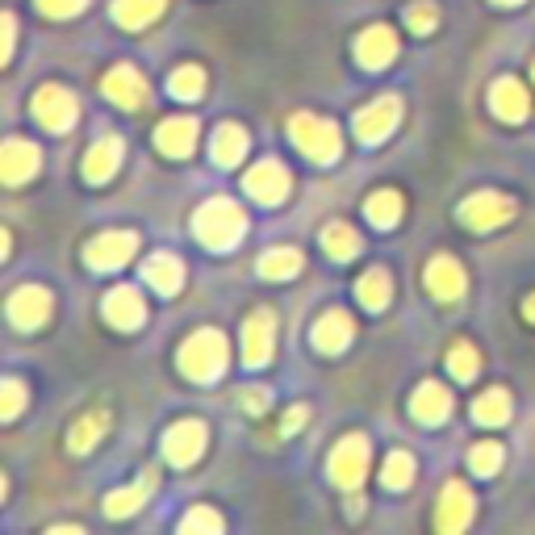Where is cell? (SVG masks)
Segmentation results:
<instances>
[{
	"label": "cell",
	"instance_id": "obj_10",
	"mask_svg": "<svg viewBox=\"0 0 535 535\" xmlns=\"http://www.w3.org/2000/svg\"><path fill=\"white\" fill-rule=\"evenodd\" d=\"M201 452H205V423H197V418H180V423L168 427V435H164V460L168 464L184 469V464H193Z\"/></svg>",
	"mask_w": 535,
	"mask_h": 535
},
{
	"label": "cell",
	"instance_id": "obj_23",
	"mask_svg": "<svg viewBox=\"0 0 535 535\" xmlns=\"http://www.w3.org/2000/svg\"><path fill=\"white\" fill-rule=\"evenodd\" d=\"M155 147L164 151L168 159L193 155V147H197V122L193 118H168L164 126L155 130Z\"/></svg>",
	"mask_w": 535,
	"mask_h": 535
},
{
	"label": "cell",
	"instance_id": "obj_35",
	"mask_svg": "<svg viewBox=\"0 0 535 535\" xmlns=\"http://www.w3.org/2000/svg\"><path fill=\"white\" fill-rule=\"evenodd\" d=\"M410 481H414V456L410 452H389L385 469H381V485L385 490H406Z\"/></svg>",
	"mask_w": 535,
	"mask_h": 535
},
{
	"label": "cell",
	"instance_id": "obj_31",
	"mask_svg": "<svg viewBox=\"0 0 535 535\" xmlns=\"http://www.w3.org/2000/svg\"><path fill=\"white\" fill-rule=\"evenodd\" d=\"M322 251L331 255V260H356L360 255V235L347 222H331L322 230Z\"/></svg>",
	"mask_w": 535,
	"mask_h": 535
},
{
	"label": "cell",
	"instance_id": "obj_20",
	"mask_svg": "<svg viewBox=\"0 0 535 535\" xmlns=\"http://www.w3.org/2000/svg\"><path fill=\"white\" fill-rule=\"evenodd\" d=\"M410 414L423 427H439L452 414V393L439 385V381H423V385L414 389V398H410Z\"/></svg>",
	"mask_w": 535,
	"mask_h": 535
},
{
	"label": "cell",
	"instance_id": "obj_19",
	"mask_svg": "<svg viewBox=\"0 0 535 535\" xmlns=\"http://www.w3.org/2000/svg\"><path fill=\"white\" fill-rule=\"evenodd\" d=\"M352 335H356V322L347 310H327L314 322V347L322 356H339L343 347L352 343Z\"/></svg>",
	"mask_w": 535,
	"mask_h": 535
},
{
	"label": "cell",
	"instance_id": "obj_15",
	"mask_svg": "<svg viewBox=\"0 0 535 535\" xmlns=\"http://www.w3.org/2000/svg\"><path fill=\"white\" fill-rule=\"evenodd\" d=\"M105 318H109V327H118V331H138L147 322V301L138 289L130 285H118V289H109L105 297Z\"/></svg>",
	"mask_w": 535,
	"mask_h": 535
},
{
	"label": "cell",
	"instance_id": "obj_3",
	"mask_svg": "<svg viewBox=\"0 0 535 535\" xmlns=\"http://www.w3.org/2000/svg\"><path fill=\"white\" fill-rule=\"evenodd\" d=\"M289 138L293 147L314 159V164H335V159L343 155V138L335 130V122L327 118H314V113H293L289 118Z\"/></svg>",
	"mask_w": 535,
	"mask_h": 535
},
{
	"label": "cell",
	"instance_id": "obj_29",
	"mask_svg": "<svg viewBox=\"0 0 535 535\" xmlns=\"http://www.w3.org/2000/svg\"><path fill=\"white\" fill-rule=\"evenodd\" d=\"M402 193H393V189H381V193H372L368 201H364V214H368V222L372 226H398L402 222Z\"/></svg>",
	"mask_w": 535,
	"mask_h": 535
},
{
	"label": "cell",
	"instance_id": "obj_39",
	"mask_svg": "<svg viewBox=\"0 0 535 535\" xmlns=\"http://www.w3.org/2000/svg\"><path fill=\"white\" fill-rule=\"evenodd\" d=\"M406 26H410L414 34H431V30L439 26V9L431 5V0H414V5L406 9Z\"/></svg>",
	"mask_w": 535,
	"mask_h": 535
},
{
	"label": "cell",
	"instance_id": "obj_9",
	"mask_svg": "<svg viewBox=\"0 0 535 535\" xmlns=\"http://www.w3.org/2000/svg\"><path fill=\"white\" fill-rule=\"evenodd\" d=\"M510 218H515V201H510L506 193H473L460 205V222L473 226V230H494Z\"/></svg>",
	"mask_w": 535,
	"mask_h": 535
},
{
	"label": "cell",
	"instance_id": "obj_45",
	"mask_svg": "<svg viewBox=\"0 0 535 535\" xmlns=\"http://www.w3.org/2000/svg\"><path fill=\"white\" fill-rule=\"evenodd\" d=\"M523 318H527V322H535V293L523 301Z\"/></svg>",
	"mask_w": 535,
	"mask_h": 535
},
{
	"label": "cell",
	"instance_id": "obj_37",
	"mask_svg": "<svg viewBox=\"0 0 535 535\" xmlns=\"http://www.w3.org/2000/svg\"><path fill=\"white\" fill-rule=\"evenodd\" d=\"M180 531L184 535H218L222 531V515L218 510H209V506H193L189 515L180 519Z\"/></svg>",
	"mask_w": 535,
	"mask_h": 535
},
{
	"label": "cell",
	"instance_id": "obj_8",
	"mask_svg": "<svg viewBox=\"0 0 535 535\" xmlns=\"http://www.w3.org/2000/svg\"><path fill=\"white\" fill-rule=\"evenodd\" d=\"M398 122H402V97H381V101H372L356 113V138L368 147H377L393 134Z\"/></svg>",
	"mask_w": 535,
	"mask_h": 535
},
{
	"label": "cell",
	"instance_id": "obj_14",
	"mask_svg": "<svg viewBox=\"0 0 535 535\" xmlns=\"http://www.w3.org/2000/svg\"><path fill=\"white\" fill-rule=\"evenodd\" d=\"M243 189L260 201V205H281L289 197V172L276 164V159H264V164H255L243 180Z\"/></svg>",
	"mask_w": 535,
	"mask_h": 535
},
{
	"label": "cell",
	"instance_id": "obj_34",
	"mask_svg": "<svg viewBox=\"0 0 535 535\" xmlns=\"http://www.w3.org/2000/svg\"><path fill=\"white\" fill-rule=\"evenodd\" d=\"M389 272L385 268H372V272H364L360 281H356V297L364 301L368 310H385L389 306Z\"/></svg>",
	"mask_w": 535,
	"mask_h": 535
},
{
	"label": "cell",
	"instance_id": "obj_16",
	"mask_svg": "<svg viewBox=\"0 0 535 535\" xmlns=\"http://www.w3.org/2000/svg\"><path fill=\"white\" fill-rule=\"evenodd\" d=\"M427 289H431L435 301L452 306V301H460L464 289H469V276H464V268L452 260V255H435V260L427 264Z\"/></svg>",
	"mask_w": 535,
	"mask_h": 535
},
{
	"label": "cell",
	"instance_id": "obj_44",
	"mask_svg": "<svg viewBox=\"0 0 535 535\" xmlns=\"http://www.w3.org/2000/svg\"><path fill=\"white\" fill-rule=\"evenodd\" d=\"M306 418H310V410H306V406H293V410L285 414V423H281V435H293L301 423H306Z\"/></svg>",
	"mask_w": 535,
	"mask_h": 535
},
{
	"label": "cell",
	"instance_id": "obj_30",
	"mask_svg": "<svg viewBox=\"0 0 535 535\" xmlns=\"http://www.w3.org/2000/svg\"><path fill=\"white\" fill-rule=\"evenodd\" d=\"M155 490V473H147L138 485H130V490H113L109 498H105V510H109V519H126V515H134L138 506H143V498Z\"/></svg>",
	"mask_w": 535,
	"mask_h": 535
},
{
	"label": "cell",
	"instance_id": "obj_13",
	"mask_svg": "<svg viewBox=\"0 0 535 535\" xmlns=\"http://www.w3.org/2000/svg\"><path fill=\"white\" fill-rule=\"evenodd\" d=\"M38 168H42V151L30 138H5V147H0V176H5V184H26L30 176H38Z\"/></svg>",
	"mask_w": 535,
	"mask_h": 535
},
{
	"label": "cell",
	"instance_id": "obj_1",
	"mask_svg": "<svg viewBox=\"0 0 535 535\" xmlns=\"http://www.w3.org/2000/svg\"><path fill=\"white\" fill-rule=\"evenodd\" d=\"M193 230H197V239H201L209 251H230V247H235V243L247 235V214H243L235 201L214 197V201H205V205L197 209Z\"/></svg>",
	"mask_w": 535,
	"mask_h": 535
},
{
	"label": "cell",
	"instance_id": "obj_18",
	"mask_svg": "<svg viewBox=\"0 0 535 535\" xmlns=\"http://www.w3.org/2000/svg\"><path fill=\"white\" fill-rule=\"evenodd\" d=\"M393 55H398V34H393L389 26H368L356 38V59H360V67H368V72H381V67H389Z\"/></svg>",
	"mask_w": 535,
	"mask_h": 535
},
{
	"label": "cell",
	"instance_id": "obj_40",
	"mask_svg": "<svg viewBox=\"0 0 535 535\" xmlns=\"http://www.w3.org/2000/svg\"><path fill=\"white\" fill-rule=\"evenodd\" d=\"M21 406H26V385H21L17 377H5V406H0L5 423H13V418L21 414Z\"/></svg>",
	"mask_w": 535,
	"mask_h": 535
},
{
	"label": "cell",
	"instance_id": "obj_43",
	"mask_svg": "<svg viewBox=\"0 0 535 535\" xmlns=\"http://www.w3.org/2000/svg\"><path fill=\"white\" fill-rule=\"evenodd\" d=\"M13 42H17V17L13 13H5V46H0V59H13Z\"/></svg>",
	"mask_w": 535,
	"mask_h": 535
},
{
	"label": "cell",
	"instance_id": "obj_7",
	"mask_svg": "<svg viewBox=\"0 0 535 535\" xmlns=\"http://www.w3.org/2000/svg\"><path fill=\"white\" fill-rule=\"evenodd\" d=\"M272 356H276V314L255 310L243 322V360H247V368H268Z\"/></svg>",
	"mask_w": 535,
	"mask_h": 535
},
{
	"label": "cell",
	"instance_id": "obj_21",
	"mask_svg": "<svg viewBox=\"0 0 535 535\" xmlns=\"http://www.w3.org/2000/svg\"><path fill=\"white\" fill-rule=\"evenodd\" d=\"M122 138L118 134H109V138H101V143H92L88 147V155H84V180L88 184H105L113 172L122 168Z\"/></svg>",
	"mask_w": 535,
	"mask_h": 535
},
{
	"label": "cell",
	"instance_id": "obj_2",
	"mask_svg": "<svg viewBox=\"0 0 535 535\" xmlns=\"http://www.w3.org/2000/svg\"><path fill=\"white\" fill-rule=\"evenodd\" d=\"M230 360V347L222 331H197L189 343L180 347V372L197 385H214Z\"/></svg>",
	"mask_w": 535,
	"mask_h": 535
},
{
	"label": "cell",
	"instance_id": "obj_36",
	"mask_svg": "<svg viewBox=\"0 0 535 535\" xmlns=\"http://www.w3.org/2000/svg\"><path fill=\"white\" fill-rule=\"evenodd\" d=\"M477 368H481V356H477L473 343H456L452 352H448V372H452L456 381H473Z\"/></svg>",
	"mask_w": 535,
	"mask_h": 535
},
{
	"label": "cell",
	"instance_id": "obj_25",
	"mask_svg": "<svg viewBox=\"0 0 535 535\" xmlns=\"http://www.w3.org/2000/svg\"><path fill=\"white\" fill-rule=\"evenodd\" d=\"M168 9V0H113V21L122 30H147Z\"/></svg>",
	"mask_w": 535,
	"mask_h": 535
},
{
	"label": "cell",
	"instance_id": "obj_4",
	"mask_svg": "<svg viewBox=\"0 0 535 535\" xmlns=\"http://www.w3.org/2000/svg\"><path fill=\"white\" fill-rule=\"evenodd\" d=\"M34 118L42 122V130L67 134L76 126V118H80V105H76V97L63 84H42L38 97H34Z\"/></svg>",
	"mask_w": 535,
	"mask_h": 535
},
{
	"label": "cell",
	"instance_id": "obj_24",
	"mask_svg": "<svg viewBox=\"0 0 535 535\" xmlns=\"http://www.w3.org/2000/svg\"><path fill=\"white\" fill-rule=\"evenodd\" d=\"M143 276H147V285L155 293H164V297L180 293V285H184V268H180L176 255H168V251H155L151 260L143 264Z\"/></svg>",
	"mask_w": 535,
	"mask_h": 535
},
{
	"label": "cell",
	"instance_id": "obj_5",
	"mask_svg": "<svg viewBox=\"0 0 535 535\" xmlns=\"http://www.w3.org/2000/svg\"><path fill=\"white\" fill-rule=\"evenodd\" d=\"M327 473H331L335 485H343V490H356V485L364 481V473H368V439L364 435H343L335 444V452H331Z\"/></svg>",
	"mask_w": 535,
	"mask_h": 535
},
{
	"label": "cell",
	"instance_id": "obj_12",
	"mask_svg": "<svg viewBox=\"0 0 535 535\" xmlns=\"http://www.w3.org/2000/svg\"><path fill=\"white\" fill-rule=\"evenodd\" d=\"M9 318H13V327H21V331L46 327V318H51V293H46L42 285H21L9 297Z\"/></svg>",
	"mask_w": 535,
	"mask_h": 535
},
{
	"label": "cell",
	"instance_id": "obj_28",
	"mask_svg": "<svg viewBox=\"0 0 535 535\" xmlns=\"http://www.w3.org/2000/svg\"><path fill=\"white\" fill-rule=\"evenodd\" d=\"M473 418L481 427H502V423H510V393L506 389H485L481 398L473 402Z\"/></svg>",
	"mask_w": 535,
	"mask_h": 535
},
{
	"label": "cell",
	"instance_id": "obj_22",
	"mask_svg": "<svg viewBox=\"0 0 535 535\" xmlns=\"http://www.w3.org/2000/svg\"><path fill=\"white\" fill-rule=\"evenodd\" d=\"M490 105H494V113H498L502 122H523V118H527V109H531L527 88H523L515 76L494 80V88H490Z\"/></svg>",
	"mask_w": 535,
	"mask_h": 535
},
{
	"label": "cell",
	"instance_id": "obj_17",
	"mask_svg": "<svg viewBox=\"0 0 535 535\" xmlns=\"http://www.w3.org/2000/svg\"><path fill=\"white\" fill-rule=\"evenodd\" d=\"M473 523V494L464 490V481H448L444 494H439V515H435V527L439 531H464Z\"/></svg>",
	"mask_w": 535,
	"mask_h": 535
},
{
	"label": "cell",
	"instance_id": "obj_27",
	"mask_svg": "<svg viewBox=\"0 0 535 535\" xmlns=\"http://www.w3.org/2000/svg\"><path fill=\"white\" fill-rule=\"evenodd\" d=\"M255 268H260L264 281H289V276L301 272V251L297 247H272V251L260 255Z\"/></svg>",
	"mask_w": 535,
	"mask_h": 535
},
{
	"label": "cell",
	"instance_id": "obj_32",
	"mask_svg": "<svg viewBox=\"0 0 535 535\" xmlns=\"http://www.w3.org/2000/svg\"><path fill=\"white\" fill-rule=\"evenodd\" d=\"M105 431H109V414L105 410H92V414H84L80 423L72 427V439H67V444H72V452H88V448L101 444Z\"/></svg>",
	"mask_w": 535,
	"mask_h": 535
},
{
	"label": "cell",
	"instance_id": "obj_41",
	"mask_svg": "<svg viewBox=\"0 0 535 535\" xmlns=\"http://www.w3.org/2000/svg\"><path fill=\"white\" fill-rule=\"evenodd\" d=\"M38 9L46 17H76L88 9V0H38Z\"/></svg>",
	"mask_w": 535,
	"mask_h": 535
},
{
	"label": "cell",
	"instance_id": "obj_11",
	"mask_svg": "<svg viewBox=\"0 0 535 535\" xmlns=\"http://www.w3.org/2000/svg\"><path fill=\"white\" fill-rule=\"evenodd\" d=\"M101 92L118 109H143L147 105V76L138 72V67L122 63V67H113V72L101 80Z\"/></svg>",
	"mask_w": 535,
	"mask_h": 535
},
{
	"label": "cell",
	"instance_id": "obj_38",
	"mask_svg": "<svg viewBox=\"0 0 535 535\" xmlns=\"http://www.w3.org/2000/svg\"><path fill=\"white\" fill-rule=\"evenodd\" d=\"M502 464H506L502 444H477V448L469 452V469L481 473V477H494V473L502 469Z\"/></svg>",
	"mask_w": 535,
	"mask_h": 535
},
{
	"label": "cell",
	"instance_id": "obj_46",
	"mask_svg": "<svg viewBox=\"0 0 535 535\" xmlns=\"http://www.w3.org/2000/svg\"><path fill=\"white\" fill-rule=\"evenodd\" d=\"M494 5H506V9H515V5H523V0H494Z\"/></svg>",
	"mask_w": 535,
	"mask_h": 535
},
{
	"label": "cell",
	"instance_id": "obj_6",
	"mask_svg": "<svg viewBox=\"0 0 535 535\" xmlns=\"http://www.w3.org/2000/svg\"><path fill=\"white\" fill-rule=\"evenodd\" d=\"M138 251V235L134 230H105V235H97L88 247H84V264L97 268V272H113L130 264V255Z\"/></svg>",
	"mask_w": 535,
	"mask_h": 535
},
{
	"label": "cell",
	"instance_id": "obj_26",
	"mask_svg": "<svg viewBox=\"0 0 535 535\" xmlns=\"http://www.w3.org/2000/svg\"><path fill=\"white\" fill-rule=\"evenodd\" d=\"M243 155H247V130L235 122H222L214 134V164L235 168V164H243Z\"/></svg>",
	"mask_w": 535,
	"mask_h": 535
},
{
	"label": "cell",
	"instance_id": "obj_42",
	"mask_svg": "<svg viewBox=\"0 0 535 535\" xmlns=\"http://www.w3.org/2000/svg\"><path fill=\"white\" fill-rule=\"evenodd\" d=\"M268 402H272L268 389H243V410H247V414H264Z\"/></svg>",
	"mask_w": 535,
	"mask_h": 535
},
{
	"label": "cell",
	"instance_id": "obj_33",
	"mask_svg": "<svg viewBox=\"0 0 535 535\" xmlns=\"http://www.w3.org/2000/svg\"><path fill=\"white\" fill-rule=\"evenodd\" d=\"M168 92H172L176 101H201L205 97V72H201L197 63L176 67L172 80H168Z\"/></svg>",
	"mask_w": 535,
	"mask_h": 535
}]
</instances>
